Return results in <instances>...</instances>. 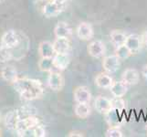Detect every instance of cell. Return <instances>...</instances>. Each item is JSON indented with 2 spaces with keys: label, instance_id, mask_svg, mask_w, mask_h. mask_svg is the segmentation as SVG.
Instances as JSON below:
<instances>
[{
  "label": "cell",
  "instance_id": "obj_1",
  "mask_svg": "<svg viewBox=\"0 0 147 137\" xmlns=\"http://www.w3.org/2000/svg\"><path fill=\"white\" fill-rule=\"evenodd\" d=\"M12 85L20 97L25 101H34L40 99L45 92L44 86L41 82L35 79L18 77Z\"/></svg>",
  "mask_w": 147,
  "mask_h": 137
},
{
  "label": "cell",
  "instance_id": "obj_2",
  "mask_svg": "<svg viewBox=\"0 0 147 137\" xmlns=\"http://www.w3.org/2000/svg\"><path fill=\"white\" fill-rule=\"evenodd\" d=\"M66 7H67V3H60L56 0H50L42 7V14L48 18H55L61 14L65 10Z\"/></svg>",
  "mask_w": 147,
  "mask_h": 137
},
{
  "label": "cell",
  "instance_id": "obj_3",
  "mask_svg": "<svg viewBox=\"0 0 147 137\" xmlns=\"http://www.w3.org/2000/svg\"><path fill=\"white\" fill-rule=\"evenodd\" d=\"M20 43H21V37L14 29L7 30L6 32L3 33L1 37V45L11 49L12 50L14 49L18 48Z\"/></svg>",
  "mask_w": 147,
  "mask_h": 137
},
{
  "label": "cell",
  "instance_id": "obj_4",
  "mask_svg": "<svg viewBox=\"0 0 147 137\" xmlns=\"http://www.w3.org/2000/svg\"><path fill=\"white\" fill-rule=\"evenodd\" d=\"M38 124H40V121L37 116L35 114L29 115V116H27V117L19 119L15 132L17 133V135L19 136L24 131H26L29 128H32L34 126L38 125Z\"/></svg>",
  "mask_w": 147,
  "mask_h": 137
},
{
  "label": "cell",
  "instance_id": "obj_5",
  "mask_svg": "<svg viewBox=\"0 0 147 137\" xmlns=\"http://www.w3.org/2000/svg\"><path fill=\"white\" fill-rule=\"evenodd\" d=\"M49 87L54 91L61 90L64 87V78L59 70H53L49 72L48 77Z\"/></svg>",
  "mask_w": 147,
  "mask_h": 137
},
{
  "label": "cell",
  "instance_id": "obj_6",
  "mask_svg": "<svg viewBox=\"0 0 147 137\" xmlns=\"http://www.w3.org/2000/svg\"><path fill=\"white\" fill-rule=\"evenodd\" d=\"M87 51L90 57L95 58V59H99L103 57L106 49H105V45L102 41H100L99 39L92 40V42H90L87 48Z\"/></svg>",
  "mask_w": 147,
  "mask_h": 137
},
{
  "label": "cell",
  "instance_id": "obj_7",
  "mask_svg": "<svg viewBox=\"0 0 147 137\" xmlns=\"http://www.w3.org/2000/svg\"><path fill=\"white\" fill-rule=\"evenodd\" d=\"M120 65H121V59L115 54L105 57L102 61L103 70L110 74L117 72L120 69Z\"/></svg>",
  "mask_w": 147,
  "mask_h": 137
},
{
  "label": "cell",
  "instance_id": "obj_8",
  "mask_svg": "<svg viewBox=\"0 0 147 137\" xmlns=\"http://www.w3.org/2000/svg\"><path fill=\"white\" fill-rule=\"evenodd\" d=\"M77 37L82 40H90L93 38L94 30L92 26L88 22H82L76 29Z\"/></svg>",
  "mask_w": 147,
  "mask_h": 137
},
{
  "label": "cell",
  "instance_id": "obj_9",
  "mask_svg": "<svg viewBox=\"0 0 147 137\" xmlns=\"http://www.w3.org/2000/svg\"><path fill=\"white\" fill-rule=\"evenodd\" d=\"M94 107L99 113L106 114L113 109V100L104 96H98L94 101Z\"/></svg>",
  "mask_w": 147,
  "mask_h": 137
},
{
  "label": "cell",
  "instance_id": "obj_10",
  "mask_svg": "<svg viewBox=\"0 0 147 137\" xmlns=\"http://www.w3.org/2000/svg\"><path fill=\"white\" fill-rule=\"evenodd\" d=\"M125 45L130 49L131 54H137L140 52L142 46H143L142 37L137 34L129 35V36H127V38H126Z\"/></svg>",
  "mask_w": 147,
  "mask_h": 137
},
{
  "label": "cell",
  "instance_id": "obj_11",
  "mask_svg": "<svg viewBox=\"0 0 147 137\" xmlns=\"http://www.w3.org/2000/svg\"><path fill=\"white\" fill-rule=\"evenodd\" d=\"M74 100L77 103H90L92 100V93L85 86H79L74 90Z\"/></svg>",
  "mask_w": 147,
  "mask_h": 137
},
{
  "label": "cell",
  "instance_id": "obj_12",
  "mask_svg": "<svg viewBox=\"0 0 147 137\" xmlns=\"http://www.w3.org/2000/svg\"><path fill=\"white\" fill-rule=\"evenodd\" d=\"M0 76L6 82L13 84L18 78V70L11 65H7L0 70Z\"/></svg>",
  "mask_w": 147,
  "mask_h": 137
},
{
  "label": "cell",
  "instance_id": "obj_13",
  "mask_svg": "<svg viewBox=\"0 0 147 137\" xmlns=\"http://www.w3.org/2000/svg\"><path fill=\"white\" fill-rule=\"evenodd\" d=\"M53 46L55 52L60 54H69L70 49H71L69 38H56L53 42Z\"/></svg>",
  "mask_w": 147,
  "mask_h": 137
},
{
  "label": "cell",
  "instance_id": "obj_14",
  "mask_svg": "<svg viewBox=\"0 0 147 137\" xmlns=\"http://www.w3.org/2000/svg\"><path fill=\"white\" fill-rule=\"evenodd\" d=\"M19 119H20V116H19L18 110L10 111L6 115H5L4 124L8 130L15 131L17 128V125H18Z\"/></svg>",
  "mask_w": 147,
  "mask_h": 137
},
{
  "label": "cell",
  "instance_id": "obj_15",
  "mask_svg": "<svg viewBox=\"0 0 147 137\" xmlns=\"http://www.w3.org/2000/svg\"><path fill=\"white\" fill-rule=\"evenodd\" d=\"M110 90L114 98H123L128 91V84H126L123 80L119 82H113Z\"/></svg>",
  "mask_w": 147,
  "mask_h": 137
},
{
  "label": "cell",
  "instance_id": "obj_16",
  "mask_svg": "<svg viewBox=\"0 0 147 137\" xmlns=\"http://www.w3.org/2000/svg\"><path fill=\"white\" fill-rule=\"evenodd\" d=\"M121 113L115 109H111L105 115V121L110 127H120L121 124Z\"/></svg>",
  "mask_w": 147,
  "mask_h": 137
},
{
  "label": "cell",
  "instance_id": "obj_17",
  "mask_svg": "<svg viewBox=\"0 0 147 137\" xmlns=\"http://www.w3.org/2000/svg\"><path fill=\"white\" fill-rule=\"evenodd\" d=\"M121 80L128 85H136L139 82L140 74L137 70L129 68L123 72V75H121Z\"/></svg>",
  "mask_w": 147,
  "mask_h": 137
},
{
  "label": "cell",
  "instance_id": "obj_18",
  "mask_svg": "<svg viewBox=\"0 0 147 137\" xmlns=\"http://www.w3.org/2000/svg\"><path fill=\"white\" fill-rule=\"evenodd\" d=\"M72 34V29L66 22L60 21L54 28L55 38H69Z\"/></svg>",
  "mask_w": 147,
  "mask_h": 137
},
{
  "label": "cell",
  "instance_id": "obj_19",
  "mask_svg": "<svg viewBox=\"0 0 147 137\" xmlns=\"http://www.w3.org/2000/svg\"><path fill=\"white\" fill-rule=\"evenodd\" d=\"M53 62L55 69L59 72H61V70H64L69 67L70 59L69 57V54L56 53L53 57Z\"/></svg>",
  "mask_w": 147,
  "mask_h": 137
},
{
  "label": "cell",
  "instance_id": "obj_20",
  "mask_svg": "<svg viewBox=\"0 0 147 137\" xmlns=\"http://www.w3.org/2000/svg\"><path fill=\"white\" fill-rule=\"evenodd\" d=\"M38 53L40 58H53L56 54L53 43L48 40L40 42L38 46Z\"/></svg>",
  "mask_w": 147,
  "mask_h": 137
},
{
  "label": "cell",
  "instance_id": "obj_21",
  "mask_svg": "<svg viewBox=\"0 0 147 137\" xmlns=\"http://www.w3.org/2000/svg\"><path fill=\"white\" fill-rule=\"evenodd\" d=\"M113 83V78L107 73H100L95 78V84L100 89H110Z\"/></svg>",
  "mask_w": 147,
  "mask_h": 137
},
{
  "label": "cell",
  "instance_id": "obj_22",
  "mask_svg": "<svg viewBox=\"0 0 147 137\" xmlns=\"http://www.w3.org/2000/svg\"><path fill=\"white\" fill-rule=\"evenodd\" d=\"M90 107L89 103H77L74 108V113L76 116L80 119H86L90 114Z\"/></svg>",
  "mask_w": 147,
  "mask_h": 137
},
{
  "label": "cell",
  "instance_id": "obj_23",
  "mask_svg": "<svg viewBox=\"0 0 147 137\" xmlns=\"http://www.w3.org/2000/svg\"><path fill=\"white\" fill-rule=\"evenodd\" d=\"M110 38H111V42H113V44L115 46V47H118V46L125 44L127 36H126V34L123 31H120V30H113V31L111 32Z\"/></svg>",
  "mask_w": 147,
  "mask_h": 137
},
{
  "label": "cell",
  "instance_id": "obj_24",
  "mask_svg": "<svg viewBox=\"0 0 147 137\" xmlns=\"http://www.w3.org/2000/svg\"><path fill=\"white\" fill-rule=\"evenodd\" d=\"M38 65V69L44 72H51L53 70H57L54 66L53 58H40Z\"/></svg>",
  "mask_w": 147,
  "mask_h": 137
},
{
  "label": "cell",
  "instance_id": "obj_25",
  "mask_svg": "<svg viewBox=\"0 0 147 137\" xmlns=\"http://www.w3.org/2000/svg\"><path fill=\"white\" fill-rule=\"evenodd\" d=\"M14 59V52L11 49L0 45V63H7Z\"/></svg>",
  "mask_w": 147,
  "mask_h": 137
},
{
  "label": "cell",
  "instance_id": "obj_26",
  "mask_svg": "<svg viewBox=\"0 0 147 137\" xmlns=\"http://www.w3.org/2000/svg\"><path fill=\"white\" fill-rule=\"evenodd\" d=\"M115 55L117 56L121 60H123V59H128L131 55V52L127 48V46H126L125 44H123V45H121V46H118V47H116Z\"/></svg>",
  "mask_w": 147,
  "mask_h": 137
},
{
  "label": "cell",
  "instance_id": "obj_27",
  "mask_svg": "<svg viewBox=\"0 0 147 137\" xmlns=\"http://www.w3.org/2000/svg\"><path fill=\"white\" fill-rule=\"evenodd\" d=\"M106 137H123V132H121L119 127H110L105 132Z\"/></svg>",
  "mask_w": 147,
  "mask_h": 137
},
{
  "label": "cell",
  "instance_id": "obj_28",
  "mask_svg": "<svg viewBox=\"0 0 147 137\" xmlns=\"http://www.w3.org/2000/svg\"><path fill=\"white\" fill-rule=\"evenodd\" d=\"M124 101L123 100V98H115L114 100H113V108L119 111L120 113H123V111L124 110Z\"/></svg>",
  "mask_w": 147,
  "mask_h": 137
},
{
  "label": "cell",
  "instance_id": "obj_29",
  "mask_svg": "<svg viewBox=\"0 0 147 137\" xmlns=\"http://www.w3.org/2000/svg\"><path fill=\"white\" fill-rule=\"evenodd\" d=\"M83 136H85V134L80 131H72L68 134V137H83Z\"/></svg>",
  "mask_w": 147,
  "mask_h": 137
},
{
  "label": "cell",
  "instance_id": "obj_30",
  "mask_svg": "<svg viewBox=\"0 0 147 137\" xmlns=\"http://www.w3.org/2000/svg\"><path fill=\"white\" fill-rule=\"evenodd\" d=\"M141 37H142V40H143V45H144L147 49V31H145Z\"/></svg>",
  "mask_w": 147,
  "mask_h": 137
},
{
  "label": "cell",
  "instance_id": "obj_31",
  "mask_svg": "<svg viewBox=\"0 0 147 137\" xmlns=\"http://www.w3.org/2000/svg\"><path fill=\"white\" fill-rule=\"evenodd\" d=\"M142 75H143V77L147 80V64L144 65L143 69H142Z\"/></svg>",
  "mask_w": 147,
  "mask_h": 137
},
{
  "label": "cell",
  "instance_id": "obj_32",
  "mask_svg": "<svg viewBox=\"0 0 147 137\" xmlns=\"http://www.w3.org/2000/svg\"><path fill=\"white\" fill-rule=\"evenodd\" d=\"M0 136H2V129L0 127Z\"/></svg>",
  "mask_w": 147,
  "mask_h": 137
},
{
  "label": "cell",
  "instance_id": "obj_33",
  "mask_svg": "<svg viewBox=\"0 0 147 137\" xmlns=\"http://www.w3.org/2000/svg\"><path fill=\"white\" fill-rule=\"evenodd\" d=\"M39 1H45V2H48V1H50V0H39Z\"/></svg>",
  "mask_w": 147,
  "mask_h": 137
},
{
  "label": "cell",
  "instance_id": "obj_34",
  "mask_svg": "<svg viewBox=\"0 0 147 137\" xmlns=\"http://www.w3.org/2000/svg\"><path fill=\"white\" fill-rule=\"evenodd\" d=\"M0 121H1V113H0Z\"/></svg>",
  "mask_w": 147,
  "mask_h": 137
},
{
  "label": "cell",
  "instance_id": "obj_35",
  "mask_svg": "<svg viewBox=\"0 0 147 137\" xmlns=\"http://www.w3.org/2000/svg\"><path fill=\"white\" fill-rule=\"evenodd\" d=\"M3 1H4V0H0V3H2Z\"/></svg>",
  "mask_w": 147,
  "mask_h": 137
}]
</instances>
